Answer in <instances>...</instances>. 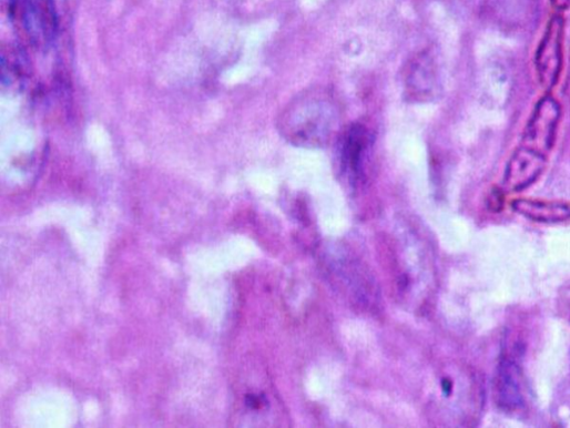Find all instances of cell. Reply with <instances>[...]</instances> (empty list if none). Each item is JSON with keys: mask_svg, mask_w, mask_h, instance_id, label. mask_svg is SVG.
<instances>
[{"mask_svg": "<svg viewBox=\"0 0 570 428\" xmlns=\"http://www.w3.org/2000/svg\"><path fill=\"white\" fill-rule=\"evenodd\" d=\"M561 312L570 323V291L564 293L561 297Z\"/></svg>", "mask_w": 570, "mask_h": 428, "instance_id": "cell-9", "label": "cell"}, {"mask_svg": "<svg viewBox=\"0 0 570 428\" xmlns=\"http://www.w3.org/2000/svg\"><path fill=\"white\" fill-rule=\"evenodd\" d=\"M560 114V106L554 99L542 98L526 125L520 145L548 156L553 147Z\"/></svg>", "mask_w": 570, "mask_h": 428, "instance_id": "cell-2", "label": "cell"}, {"mask_svg": "<svg viewBox=\"0 0 570 428\" xmlns=\"http://www.w3.org/2000/svg\"><path fill=\"white\" fill-rule=\"evenodd\" d=\"M414 100L425 101L434 93L436 85L435 68L427 53L419 54L410 65L406 80Z\"/></svg>", "mask_w": 570, "mask_h": 428, "instance_id": "cell-7", "label": "cell"}, {"mask_svg": "<svg viewBox=\"0 0 570 428\" xmlns=\"http://www.w3.org/2000/svg\"><path fill=\"white\" fill-rule=\"evenodd\" d=\"M546 165L547 155L520 145L507 164L503 187L511 192L529 187L541 176Z\"/></svg>", "mask_w": 570, "mask_h": 428, "instance_id": "cell-4", "label": "cell"}, {"mask_svg": "<svg viewBox=\"0 0 570 428\" xmlns=\"http://www.w3.org/2000/svg\"><path fill=\"white\" fill-rule=\"evenodd\" d=\"M511 206L520 216L538 224H563L570 221V205L531 198H517Z\"/></svg>", "mask_w": 570, "mask_h": 428, "instance_id": "cell-6", "label": "cell"}, {"mask_svg": "<svg viewBox=\"0 0 570 428\" xmlns=\"http://www.w3.org/2000/svg\"><path fill=\"white\" fill-rule=\"evenodd\" d=\"M369 145L370 134L365 126L355 124L347 130L343 136L340 149L345 167L354 174L359 173Z\"/></svg>", "mask_w": 570, "mask_h": 428, "instance_id": "cell-8", "label": "cell"}, {"mask_svg": "<svg viewBox=\"0 0 570 428\" xmlns=\"http://www.w3.org/2000/svg\"><path fill=\"white\" fill-rule=\"evenodd\" d=\"M562 42L563 20L553 17L547 26L535 58L539 82L547 90L556 86L561 74Z\"/></svg>", "mask_w": 570, "mask_h": 428, "instance_id": "cell-3", "label": "cell"}, {"mask_svg": "<svg viewBox=\"0 0 570 428\" xmlns=\"http://www.w3.org/2000/svg\"><path fill=\"white\" fill-rule=\"evenodd\" d=\"M495 400L505 411L520 410L525 405L521 370L511 358H501L495 376Z\"/></svg>", "mask_w": 570, "mask_h": 428, "instance_id": "cell-5", "label": "cell"}, {"mask_svg": "<svg viewBox=\"0 0 570 428\" xmlns=\"http://www.w3.org/2000/svg\"><path fill=\"white\" fill-rule=\"evenodd\" d=\"M550 3L558 11H566L570 7V0H550Z\"/></svg>", "mask_w": 570, "mask_h": 428, "instance_id": "cell-10", "label": "cell"}, {"mask_svg": "<svg viewBox=\"0 0 570 428\" xmlns=\"http://www.w3.org/2000/svg\"><path fill=\"white\" fill-rule=\"evenodd\" d=\"M339 119L333 98L322 91H312L284 111L279 128L283 136L295 145L322 147L337 131Z\"/></svg>", "mask_w": 570, "mask_h": 428, "instance_id": "cell-1", "label": "cell"}]
</instances>
